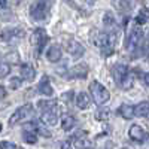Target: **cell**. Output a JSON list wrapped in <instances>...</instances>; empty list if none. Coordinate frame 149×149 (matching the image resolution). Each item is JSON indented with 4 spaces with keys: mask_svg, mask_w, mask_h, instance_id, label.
<instances>
[{
    "mask_svg": "<svg viewBox=\"0 0 149 149\" xmlns=\"http://www.w3.org/2000/svg\"><path fill=\"white\" fill-rule=\"evenodd\" d=\"M93 43L100 49L102 55L109 57L115 52L116 45V33L113 31H94L93 33Z\"/></svg>",
    "mask_w": 149,
    "mask_h": 149,
    "instance_id": "obj_1",
    "label": "cell"
},
{
    "mask_svg": "<svg viewBox=\"0 0 149 149\" xmlns=\"http://www.w3.org/2000/svg\"><path fill=\"white\" fill-rule=\"evenodd\" d=\"M112 76H113V79L118 84V86L122 88V90H130L133 86L134 74L131 73V70L127 66L116 64L113 69H112Z\"/></svg>",
    "mask_w": 149,
    "mask_h": 149,
    "instance_id": "obj_2",
    "label": "cell"
},
{
    "mask_svg": "<svg viewBox=\"0 0 149 149\" xmlns=\"http://www.w3.org/2000/svg\"><path fill=\"white\" fill-rule=\"evenodd\" d=\"M52 0H34L30 6V17L34 21H43L49 17Z\"/></svg>",
    "mask_w": 149,
    "mask_h": 149,
    "instance_id": "obj_3",
    "label": "cell"
},
{
    "mask_svg": "<svg viewBox=\"0 0 149 149\" xmlns=\"http://www.w3.org/2000/svg\"><path fill=\"white\" fill-rule=\"evenodd\" d=\"M90 94H91V97H93L94 103L98 104V106L107 103L109 98H110L109 91L104 88L100 82H97V81H93V82L90 84Z\"/></svg>",
    "mask_w": 149,
    "mask_h": 149,
    "instance_id": "obj_4",
    "label": "cell"
},
{
    "mask_svg": "<svg viewBox=\"0 0 149 149\" xmlns=\"http://www.w3.org/2000/svg\"><path fill=\"white\" fill-rule=\"evenodd\" d=\"M46 42H48V34H46V31H45L43 29H36V30L33 31L31 37H30V43H31V46H33V49H34V55H36V57L40 55V52H42L43 46L46 45Z\"/></svg>",
    "mask_w": 149,
    "mask_h": 149,
    "instance_id": "obj_5",
    "label": "cell"
},
{
    "mask_svg": "<svg viewBox=\"0 0 149 149\" xmlns=\"http://www.w3.org/2000/svg\"><path fill=\"white\" fill-rule=\"evenodd\" d=\"M33 113H34L33 106H31L30 103H29V104H24V106H21L19 109H17V110L14 112V115L9 118V125H15V124H18V122L27 121V119H30V118L33 116Z\"/></svg>",
    "mask_w": 149,
    "mask_h": 149,
    "instance_id": "obj_6",
    "label": "cell"
},
{
    "mask_svg": "<svg viewBox=\"0 0 149 149\" xmlns=\"http://www.w3.org/2000/svg\"><path fill=\"white\" fill-rule=\"evenodd\" d=\"M142 37H143V31L139 27H134L125 39V49H128V51L137 49L142 43Z\"/></svg>",
    "mask_w": 149,
    "mask_h": 149,
    "instance_id": "obj_7",
    "label": "cell"
},
{
    "mask_svg": "<svg viewBox=\"0 0 149 149\" xmlns=\"http://www.w3.org/2000/svg\"><path fill=\"white\" fill-rule=\"evenodd\" d=\"M0 37H2L3 42L17 43L24 37V31L19 30V29H5V30H2V33H0Z\"/></svg>",
    "mask_w": 149,
    "mask_h": 149,
    "instance_id": "obj_8",
    "label": "cell"
},
{
    "mask_svg": "<svg viewBox=\"0 0 149 149\" xmlns=\"http://www.w3.org/2000/svg\"><path fill=\"white\" fill-rule=\"evenodd\" d=\"M64 46H66V49H67V52L72 54L74 58L82 57L84 52H85L84 46H82L76 39H72V37H66V39H64Z\"/></svg>",
    "mask_w": 149,
    "mask_h": 149,
    "instance_id": "obj_9",
    "label": "cell"
},
{
    "mask_svg": "<svg viewBox=\"0 0 149 149\" xmlns=\"http://www.w3.org/2000/svg\"><path fill=\"white\" fill-rule=\"evenodd\" d=\"M58 119H60V107L57 104L54 107H51V109L42 112L40 121L43 124H46V125H55V124L58 122Z\"/></svg>",
    "mask_w": 149,
    "mask_h": 149,
    "instance_id": "obj_10",
    "label": "cell"
},
{
    "mask_svg": "<svg viewBox=\"0 0 149 149\" xmlns=\"http://www.w3.org/2000/svg\"><path fill=\"white\" fill-rule=\"evenodd\" d=\"M128 136H130V139L136 143H143L149 139V134L140 127V125H131L130 127V131H128Z\"/></svg>",
    "mask_w": 149,
    "mask_h": 149,
    "instance_id": "obj_11",
    "label": "cell"
},
{
    "mask_svg": "<svg viewBox=\"0 0 149 149\" xmlns=\"http://www.w3.org/2000/svg\"><path fill=\"white\" fill-rule=\"evenodd\" d=\"M73 142L78 149H94V145L90 140L86 131H78V134L73 137Z\"/></svg>",
    "mask_w": 149,
    "mask_h": 149,
    "instance_id": "obj_12",
    "label": "cell"
},
{
    "mask_svg": "<svg viewBox=\"0 0 149 149\" xmlns=\"http://www.w3.org/2000/svg\"><path fill=\"white\" fill-rule=\"evenodd\" d=\"M61 55H63V51H61L60 45H52L46 51V58H48V61H51V63H57V61H60Z\"/></svg>",
    "mask_w": 149,
    "mask_h": 149,
    "instance_id": "obj_13",
    "label": "cell"
},
{
    "mask_svg": "<svg viewBox=\"0 0 149 149\" xmlns=\"http://www.w3.org/2000/svg\"><path fill=\"white\" fill-rule=\"evenodd\" d=\"M86 74H88V66L81 63L79 66H74L72 70H70V78H81V79H85Z\"/></svg>",
    "mask_w": 149,
    "mask_h": 149,
    "instance_id": "obj_14",
    "label": "cell"
},
{
    "mask_svg": "<svg viewBox=\"0 0 149 149\" xmlns=\"http://www.w3.org/2000/svg\"><path fill=\"white\" fill-rule=\"evenodd\" d=\"M39 91L43 94V95H48V97H51L52 94H54V90H52V86H51V84H49V78L45 76L40 79V82H39Z\"/></svg>",
    "mask_w": 149,
    "mask_h": 149,
    "instance_id": "obj_15",
    "label": "cell"
},
{
    "mask_svg": "<svg viewBox=\"0 0 149 149\" xmlns=\"http://www.w3.org/2000/svg\"><path fill=\"white\" fill-rule=\"evenodd\" d=\"M134 116L148 118L149 116V102H140L134 106Z\"/></svg>",
    "mask_w": 149,
    "mask_h": 149,
    "instance_id": "obj_16",
    "label": "cell"
},
{
    "mask_svg": "<svg viewBox=\"0 0 149 149\" xmlns=\"http://www.w3.org/2000/svg\"><path fill=\"white\" fill-rule=\"evenodd\" d=\"M34 76H36V72H34V69L30 64H22L21 66V78L22 79L31 82L34 79Z\"/></svg>",
    "mask_w": 149,
    "mask_h": 149,
    "instance_id": "obj_17",
    "label": "cell"
},
{
    "mask_svg": "<svg viewBox=\"0 0 149 149\" xmlns=\"http://www.w3.org/2000/svg\"><path fill=\"white\" fill-rule=\"evenodd\" d=\"M74 125H76V119L73 115H64L61 118V128L64 131H70Z\"/></svg>",
    "mask_w": 149,
    "mask_h": 149,
    "instance_id": "obj_18",
    "label": "cell"
},
{
    "mask_svg": "<svg viewBox=\"0 0 149 149\" xmlns=\"http://www.w3.org/2000/svg\"><path fill=\"white\" fill-rule=\"evenodd\" d=\"M118 112H119V115H121L124 119H131V118L134 116V106L122 104V106H119Z\"/></svg>",
    "mask_w": 149,
    "mask_h": 149,
    "instance_id": "obj_19",
    "label": "cell"
},
{
    "mask_svg": "<svg viewBox=\"0 0 149 149\" xmlns=\"http://www.w3.org/2000/svg\"><path fill=\"white\" fill-rule=\"evenodd\" d=\"M76 106L81 109V110H85L86 107L90 106V97L88 94H85V93H79L76 95Z\"/></svg>",
    "mask_w": 149,
    "mask_h": 149,
    "instance_id": "obj_20",
    "label": "cell"
},
{
    "mask_svg": "<svg viewBox=\"0 0 149 149\" xmlns=\"http://www.w3.org/2000/svg\"><path fill=\"white\" fill-rule=\"evenodd\" d=\"M22 139L26 140L29 145H34V143L37 142V133H34V131H31V130H24Z\"/></svg>",
    "mask_w": 149,
    "mask_h": 149,
    "instance_id": "obj_21",
    "label": "cell"
},
{
    "mask_svg": "<svg viewBox=\"0 0 149 149\" xmlns=\"http://www.w3.org/2000/svg\"><path fill=\"white\" fill-rule=\"evenodd\" d=\"M55 104H57V100H54V98H51V100H39V103H37V106H39V109L42 112L54 107Z\"/></svg>",
    "mask_w": 149,
    "mask_h": 149,
    "instance_id": "obj_22",
    "label": "cell"
},
{
    "mask_svg": "<svg viewBox=\"0 0 149 149\" xmlns=\"http://www.w3.org/2000/svg\"><path fill=\"white\" fill-rule=\"evenodd\" d=\"M113 5H116V8H118L119 10H122V12L131 10V8H133V5H131V2H130V0H118L116 3L113 2Z\"/></svg>",
    "mask_w": 149,
    "mask_h": 149,
    "instance_id": "obj_23",
    "label": "cell"
},
{
    "mask_svg": "<svg viewBox=\"0 0 149 149\" xmlns=\"http://www.w3.org/2000/svg\"><path fill=\"white\" fill-rule=\"evenodd\" d=\"M103 24L107 27V29H113V27H116V21H115V18L112 17L109 12L104 15V18H103Z\"/></svg>",
    "mask_w": 149,
    "mask_h": 149,
    "instance_id": "obj_24",
    "label": "cell"
},
{
    "mask_svg": "<svg viewBox=\"0 0 149 149\" xmlns=\"http://www.w3.org/2000/svg\"><path fill=\"white\" fill-rule=\"evenodd\" d=\"M9 72H10V66L8 63H0V79L8 76Z\"/></svg>",
    "mask_w": 149,
    "mask_h": 149,
    "instance_id": "obj_25",
    "label": "cell"
},
{
    "mask_svg": "<svg viewBox=\"0 0 149 149\" xmlns=\"http://www.w3.org/2000/svg\"><path fill=\"white\" fill-rule=\"evenodd\" d=\"M148 21V15L145 14V12H142V14H139V17L136 18V24L137 26H143V24Z\"/></svg>",
    "mask_w": 149,
    "mask_h": 149,
    "instance_id": "obj_26",
    "label": "cell"
},
{
    "mask_svg": "<svg viewBox=\"0 0 149 149\" xmlns=\"http://www.w3.org/2000/svg\"><path fill=\"white\" fill-rule=\"evenodd\" d=\"M0 149H18V148H17L15 143H10V142L3 140V142H0Z\"/></svg>",
    "mask_w": 149,
    "mask_h": 149,
    "instance_id": "obj_27",
    "label": "cell"
},
{
    "mask_svg": "<svg viewBox=\"0 0 149 149\" xmlns=\"http://www.w3.org/2000/svg\"><path fill=\"white\" fill-rule=\"evenodd\" d=\"M9 85H10V88H12V90H17V88H19V85H21V79H19V78H14V79H10Z\"/></svg>",
    "mask_w": 149,
    "mask_h": 149,
    "instance_id": "obj_28",
    "label": "cell"
},
{
    "mask_svg": "<svg viewBox=\"0 0 149 149\" xmlns=\"http://www.w3.org/2000/svg\"><path fill=\"white\" fill-rule=\"evenodd\" d=\"M95 119L97 121H103V119H107V112L104 110H100V112H97V113H95Z\"/></svg>",
    "mask_w": 149,
    "mask_h": 149,
    "instance_id": "obj_29",
    "label": "cell"
},
{
    "mask_svg": "<svg viewBox=\"0 0 149 149\" xmlns=\"http://www.w3.org/2000/svg\"><path fill=\"white\" fill-rule=\"evenodd\" d=\"M5 97H6V88L0 85V100H2V98H5Z\"/></svg>",
    "mask_w": 149,
    "mask_h": 149,
    "instance_id": "obj_30",
    "label": "cell"
},
{
    "mask_svg": "<svg viewBox=\"0 0 149 149\" xmlns=\"http://www.w3.org/2000/svg\"><path fill=\"white\" fill-rule=\"evenodd\" d=\"M61 149H72V146H70V143L63 142V143H61Z\"/></svg>",
    "mask_w": 149,
    "mask_h": 149,
    "instance_id": "obj_31",
    "label": "cell"
},
{
    "mask_svg": "<svg viewBox=\"0 0 149 149\" xmlns=\"http://www.w3.org/2000/svg\"><path fill=\"white\" fill-rule=\"evenodd\" d=\"M143 81H145V84L149 86V73H146L145 76H143Z\"/></svg>",
    "mask_w": 149,
    "mask_h": 149,
    "instance_id": "obj_32",
    "label": "cell"
},
{
    "mask_svg": "<svg viewBox=\"0 0 149 149\" xmlns=\"http://www.w3.org/2000/svg\"><path fill=\"white\" fill-rule=\"evenodd\" d=\"M6 0H0V8H6Z\"/></svg>",
    "mask_w": 149,
    "mask_h": 149,
    "instance_id": "obj_33",
    "label": "cell"
},
{
    "mask_svg": "<svg viewBox=\"0 0 149 149\" xmlns=\"http://www.w3.org/2000/svg\"><path fill=\"white\" fill-rule=\"evenodd\" d=\"M88 2H90V3H93V2H95V0H88Z\"/></svg>",
    "mask_w": 149,
    "mask_h": 149,
    "instance_id": "obj_34",
    "label": "cell"
},
{
    "mask_svg": "<svg viewBox=\"0 0 149 149\" xmlns=\"http://www.w3.org/2000/svg\"><path fill=\"white\" fill-rule=\"evenodd\" d=\"M0 131H2V124H0Z\"/></svg>",
    "mask_w": 149,
    "mask_h": 149,
    "instance_id": "obj_35",
    "label": "cell"
},
{
    "mask_svg": "<svg viewBox=\"0 0 149 149\" xmlns=\"http://www.w3.org/2000/svg\"><path fill=\"white\" fill-rule=\"evenodd\" d=\"M124 149H127V148H124Z\"/></svg>",
    "mask_w": 149,
    "mask_h": 149,
    "instance_id": "obj_36",
    "label": "cell"
}]
</instances>
